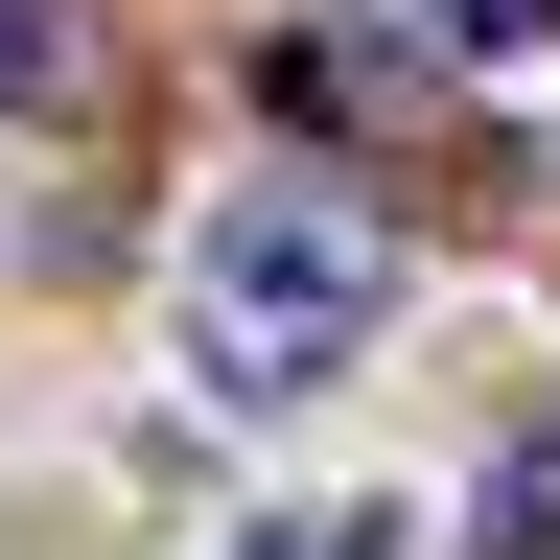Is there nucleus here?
I'll use <instances>...</instances> for the list:
<instances>
[{
	"mask_svg": "<svg viewBox=\"0 0 560 560\" xmlns=\"http://www.w3.org/2000/svg\"><path fill=\"white\" fill-rule=\"evenodd\" d=\"M374 327H397V210H374V187L257 164V187H210V210H187V397L304 420Z\"/></svg>",
	"mask_w": 560,
	"mask_h": 560,
	"instance_id": "1",
	"label": "nucleus"
},
{
	"mask_svg": "<svg viewBox=\"0 0 560 560\" xmlns=\"http://www.w3.org/2000/svg\"><path fill=\"white\" fill-rule=\"evenodd\" d=\"M94 94V24H70V0H0V117H70Z\"/></svg>",
	"mask_w": 560,
	"mask_h": 560,
	"instance_id": "2",
	"label": "nucleus"
},
{
	"mask_svg": "<svg viewBox=\"0 0 560 560\" xmlns=\"http://www.w3.org/2000/svg\"><path fill=\"white\" fill-rule=\"evenodd\" d=\"M420 24H444L467 70H537V47H560V0H420Z\"/></svg>",
	"mask_w": 560,
	"mask_h": 560,
	"instance_id": "3",
	"label": "nucleus"
},
{
	"mask_svg": "<svg viewBox=\"0 0 560 560\" xmlns=\"http://www.w3.org/2000/svg\"><path fill=\"white\" fill-rule=\"evenodd\" d=\"M234 560H397V514H304V537H234Z\"/></svg>",
	"mask_w": 560,
	"mask_h": 560,
	"instance_id": "4",
	"label": "nucleus"
}]
</instances>
